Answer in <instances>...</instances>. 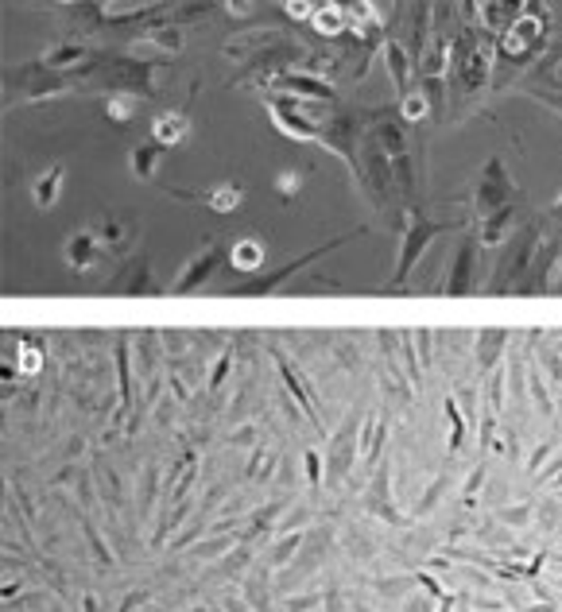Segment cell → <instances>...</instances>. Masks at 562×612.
I'll list each match as a JSON object with an SVG mask.
<instances>
[{
  "label": "cell",
  "mask_w": 562,
  "mask_h": 612,
  "mask_svg": "<svg viewBox=\"0 0 562 612\" xmlns=\"http://www.w3.org/2000/svg\"><path fill=\"white\" fill-rule=\"evenodd\" d=\"M547 35H551V28H547V20H543V8L520 4V16L512 20V28L500 35V43H496L500 63L505 66H523L531 55L543 51Z\"/></svg>",
  "instance_id": "cell-1"
},
{
  "label": "cell",
  "mask_w": 562,
  "mask_h": 612,
  "mask_svg": "<svg viewBox=\"0 0 562 612\" xmlns=\"http://www.w3.org/2000/svg\"><path fill=\"white\" fill-rule=\"evenodd\" d=\"M535 244H540V229H523L516 240H508L505 256L496 260V279L488 284V291H523V284H528L531 275V260H535Z\"/></svg>",
  "instance_id": "cell-2"
},
{
  "label": "cell",
  "mask_w": 562,
  "mask_h": 612,
  "mask_svg": "<svg viewBox=\"0 0 562 612\" xmlns=\"http://www.w3.org/2000/svg\"><path fill=\"white\" fill-rule=\"evenodd\" d=\"M488 66H493V58H488V47H481L473 35H458L454 39V85L461 93H481L485 82H488Z\"/></svg>",
  "instance_id": "cell-3"
},
{
  "label": "cell",
  "mask_w": 562,
  "mask_h": 612,
  "mask_svg": "<svg viewBox=\"0 0 562 612\" xmlns=\"http://www.w3.org/2000/svg\"><path fill=\"white\" fill-rule=\"evenodd\" d=\"M446 229H454V222H426L419 210H408V237H403V249H400V260H396V275L388 279V287H400L403 279H408V272L415 267V260L423 256L426 240L443 237ZM388 287H384V291H388Z\"/></svg>",
  "instance_id": "cell-4"
},
{
  "label": "cell",
  "mask_w": 562,
  "mask_h": 612,
  "mask_svg": "<svg viewBox=\"0 0 562 612\" xmlns=\"http://www.w3.org/2000/svg\"><path fill=\"white\" fill-rule=\"evenodd\" d=\"M512 194H516V187L508 182V170L500 159H488L485 163V179L478 187V198H473V214L485 217L493 210H505V205H512Z\"/></svg>",
  "instance_id": "cell-5"
},
{
  "label": "cell",
  "mask_w": 562,
  "mask_h": 612,
  "mask_svg": "<svg viewBox=\"0 0 562 612\" xmlns=\"http://www.w3.org/2000/svg\"><path fill=\"white\" fill-rule=\"evenodd\" d=\"M361 232H364V229H349V232H346V237H338V240H326V244H322V249H314V252H307V256H299V260H295V264L279 267V272H276V275H268V279H256V284H241V287H233V295H272V291H279V287H284V284H287V279H291V275H295V272H299V267H307V264H314V260H319V256H326V252H334V249H338V244H346V240H353V237H361Z\"/></svg>",
  "instance_id": "cell-6"
},
{
  "label": "cell",
  "mask_w": 562,
  "mask_h": 612,
  "mask_svg": "<svg viewBox=\"0 0 562 612\" xmlns=\"http://www.w3.org/2000/svg\"><path fill=\"white\" fill-rule=\"evenodd\" d=\"M160 187L171 194V198L202 202V205H210L214 214H237L241 202H244V187H241V182H214V187H206V190H179V187H167V182H160Z\"/></svg>",
  "instance_id": "cell-7"
},
{
  "label": "cell",
  "mask_w": 562,
  "mask_h": 612,
  "mask_svg": "<svg viewBox=\"0 0 562 612\" xmlns=\"http://www.w3.org/2000/svg\"><path fill=\"white\" fill-rule=\"evenodd\" d=\"M217 264H222V244L210 240L198 256H194L190 264H182V272H179L175 279H171V287H167V291H171V295H187V291L202 287L206 279L214 275V267H217Z\"/></svg>",
  "instance_id": "cell-8"
},
{
  "label": "cell",
  "mask_w": 562,
  "mask_h": 612,
  "mask_svg": "<svg viewBox=\"0 0 562 612\" xmlns=\"http://www.w3.org/2000/svg\"><path fill=\"white\" fill-rule=\"evenodd\" d=\"M93 232H97V240H101V249H109V252H132L136 249V240H140V222L136 217H120V214H105L97 225H90Z\"/></svg>",
  "instance_id": "cell-9"
},
{
  "label": "cell",
  "mask_w": 562,
  "mask_h": 612,
  "mask_svg": "<svg viewBox=\"0 0 562 612\" xmlns=\"http://www.w3.org/2000/svg\"><path fill=\"white\" fill-rule=\"evenodd\" d=\"M63 256H66L70 272L85 275V272H93V267L101 264V240H97L93 229H78V232H70V237H66Z\"/></svg>",
  "instance_id": "cell-10"
},
{
  "label": "cell",
  "mask_w": 562,
  "mask_h": 612,
  "mask_svg": "<svg viewBox=\"0 0 562 612\" xmlns=\"http://www.w3.org/2000/svg\"><path fill=\"white\" fill-rule=\"evenodd\" d=\"M105 291H109V295H148V291H155V284H152V260H148V256L128 260V267H120V275L109 279Z\"/></svg>",
  "instance_id": "cell-11"
},
{
  "label": "cell",
  "mask_w": 562,
  "mask_h": 612,
  "mask_svg": "<svg viewBox=\"0 0 562 612\" xmlns=\"http://www.w3.org/2000/svg\"><path fill=\"white\" fill-rule=\"evenodd\" d=\"M473 267H478V232L473 237H466L461 240V249H458V256H454V272H450V279H446V295H470L473 287Z\"/></svg>",
  "instance_id": "cell-12"
},
{
  "label": "cell",
  "mask_w": 562,
  "mask_h": 612,
  "mask_svg": "<svg viewBox=\"0 0 562 612\" xmlns=\"http://www.w3.org/2000/svg\"><path fill=\"white\" fill-rule=\"evenodd\" d=\"M272 357H276V364H279V376H284V384L291 388V396L299 399V411L307 415V419H311V423L322 431V411H319V403H314V391H311V384L303 380V376L295 372V364H291V361H287L279 349H272Z\"/></svg>",
  "instance_id": "cell-13"
},
{
  "label": "cell",
  "mask_w": 562,
  "mask_h": 612,
  "mask_svg": "<svg viewBox=\"0 0 562 612\" xmlns=\"http://www.w3.org/2000/svg\"><path fill=\"white\" fill-rule=\"evenodd\" d=\"M187 136H190V113L187 109H163V113H155L152 140L160 144V148H179Z\"/></svg>",
  "instance_id": "cell-14"
},
{
  "label": "cell",
  "mask_w": 562,
  "mask_h": 612,
  "mask_svg": "<svg viewBox=\"0 0 562 612\" xmlns=\"http://www.w3.org/2000/svg\"><path fill=\"white\" fill-rule=\"evenodd\" d=\"M198 469H202V461H198V450H190V454H182L179 461H175V469H171V481H167V500L171 504H187V493L194 488V481H198Z\"/></svg>",
  "instance_id": "cell-15"
},
{
  "label": "cell",
  "mask_w": 562,
  "mask_h": 612,
  "mask_svg": "<svg viewBox=\"0 0 562 612\" xmlns=\"http://www.w3.org/2000/svg\"><path fill=\"white\" fill-rule=\"evenodd\" d=\"M260 264H264V240L260 237L244 232V237H237L233 244H229V267H233L237 275H249Z\"/></svg>",
  "instance_id": "cell-16"
},
{
  "label": "cell",
  "mask_w": 562,
  "mask_h": 612,
  "mask_svg": "<svg viewBox=\"0 0 562 612\" xmlns=\"http://www.w3.org/2000/svg\"><path fill=\"white\" fill-rule=\"evenodd\" d=\"M63 187H66V167H63V163L47 167L43 175L35 179V187H31V202H35V210H51V205L58 202V194H63Z\"/></svg>",
  "instance_id": "cell-17"
},
{
  "label": "cell",
  "mask_w": 562,
  "mask_h": 612,
  "mask_svg": "<svg viewBox=\"0 0 562 612\" xmlns=\"http://www.w3.org/2000/svg\"><path fill=\"white\" fill-rule=\"evenodd\" d=\"M508 229H512V205L485 214V217H478V244L481 249H496V244L508 240Z\"/></svg>",
  "instance_id": "cell-18"
},
{
  "label": "cell",
  "mask_w": 562,
  "mask_h": 612,
  "mask_svg": "<svg viewBox=\"0 0 562 612\" xmlns=\"http://www.w3.org/2000/svg\"><path fill=\"white\" fill-rule=\"evenodd\" d=\"M505 345H508V329H485V334L473 341V357H478L481 369H496Z\"/></svg>",
  "instance_id": "cell-19"
},
{
  "label": "cell",
  "mask_w": 562,
  "mask_h": 612,
  "mask_svg": "<svg viewBox=\"0 0 562 612\" xmlns=\"http://www.w3.org/2000/svg\"><path fill=\"white\" fill-rule=\"evenodd\" d=\"M167 148H160L155 140L140 144V148H132V175H136L140 182H155V175H160V159H163Z\"/></svg>",
  "instance_id": "cell-20"
},
{
  "label": "cell",
  "mask_w": 562,
  "mask_h": 612,
  "mask_svg": "<svg viewBox=\"0 0 562 612\" xmlns=\"http://www.w3.org/2000/svg\"><path fill=\"white\" fill-rule=\"evenodd\" d=\"M82 58H90V47H82V43H55V47H47L43 51V70H70V66H78Z\"/></svg>",
  "instance_id": "cell-21"
},
{
  "label": "cell",
  "mask_w": 562,
  "mask_h": 612,
  "mask_svg": "<svg viewBox=\"0 0 562 612\" xmlns=\"http://www.w3.org/2000/svg\"><path fill=\"white\" fill-rule=\"evenodd\" d=\"M381 446H384V415H364V431H361V454H357V461L376 465V458H381Z\"/></svg>",
  "instance_id": "cell-22"
},
{
  "label": "cell",
  "mask_w": 562,
  "mask_h": 612,
  "mask_svg": "<svg viewBox=\"0 0 562 612\" xmlns=\"http://www.w3.org/2000/svg\"><path fill=\"white\" fill-rule=\"evenodd\" d=\"M311 28L319 31V35H326V39H334V35L349 31L346 8H341V4H319V8H314V16H311Z\"/></svg>",
  "instance_id": "cell-23"
},
{
  "label": "cell",
  "mask_w": 562,
  "mask_h": 612,
  "mask_svg": "<svg viewBox=\"0 0 562 612\" xmlns=\"http://www.w3.org/2000/svg\"><path fill=\"white\" fill-rule=\"evenodd\" d=\"M384 63H388V74H392L396 93L408 97L411 85H408V51H403V43H396V39L384 43Z\"/></svg>",
  "instance_id": "cell-24"
},
{
  "label": "cell",
  "mask_w": 562,
  "mask_h": 612,
  "mask_svg": "<svg viewBox=\"0 0 562 612\" xmlns=\"http://www.w3.org/2000/svg\"><path fill=\"white\" fill-rule=\"evenodd\" d=\"M144 43H148V47H160V51H167V55H179L187 39H182V28H179V23H155V28L144 31Z\"/></svg>",
  "instance_id": "cell-25"
},
{
  "label": "cell",
  "mask_w": 562,
  "mask_h": 612,
  "mask_svg": "<svg viewBox=\"0 0 562 612\" xmlns=\"http://www.w3.org/2000/svg\"><path fill=\"white\" fill-rule=\"evenodd\" d=\"M435 109V97L423 93V90H411L408 97H400V120H408V125H419V120L431 117Z\"/></svg>",
  "instance_id": "cell-26"
},
{
  "label": "cell",
  "mask_w": 562,
  "mask_h": 612,
  "mask_svg": "<svg viewBox=\"0 0 562 612\" xmlns=\"http://www.w3.org/2000/svg\"><path fill=\"white\" fill-rule=\"evenodd\" d=\"M346 434L334 438V450H329V469H334L338 476H346L353 469V438H357V431L353 426H341Z\"/></svg>",
  "instance_id": "cell-27"
},
{
  "label": "cell",
  "mask_w": 562,
  "mask_h": 612,
  "mask_svg": "<svg viewBox=\"0 0 562 612\" xmlns=\"http://www.w3.org/2000/svg\"><path fill=\"white\" fill-rule=\"evenodd\" d=\"M303 543H307V531H303V528H295V531H284V538H279V543H276L272 550H268V566H272V570H279V566H284V562H291V558H295V550H299Z\"/></svg>",
  "instance_id": "cell-28"
},
{
  "label": "cell",
  "mask_w": 562,
  "mask_h": 612,
  "mask_svg": "<svg viewBox=\"0 0 562 612\" xmlns=\"http://www.w3.org/2000/svg\"><path fill=\"white\" fill-rule=\"evenodd\" d=\"M20 376H40L43 372V349L31 345V341H16V364H12Z\"/></svg>",
  "instance_id": "cell-29"
},
{
  "label": "cell",
  "mask_w": 562,
  "mask_h": 612,
  "mask_svg": "<svg viewBox=\"0 0 562 612\" xmlns=\"http://www.w3.org/2000/svg\"><path fill=\"white\" fill-rule=\"evenodd\" d=\"M105 117L113 120V125H128V120L136 117V97L132 93H109L105 97Z\"/></svg>",
  "instance_id": "cell-30"
},
{
  "label": "cell",
  "mask_w": 562,
  "mask_h": 612,
  "mask_svg": "<svg viewBox=\"0 0 562 612\" xmlns=\"http://www.w3.org/2000/svg\"><path fill=\"white\" fill-rule=\"evenodd\" d=\"M272 469H276V454H272V446H256L252 450V458H249V481H268L272 476Z\"/></svg>",
  "instance_id": "cell-31"
},
{
  "label": "cell",
  "mask_w": 562,
  "mask_h": 612,
  "mask_svg": "<svg viewBox=\"0 0 562 612\" xmlns=\"http://www.w3.org/2000/svg\"><path fill=\"white\" fill-rule=\"evenodd\" d=\"M307 187V167H287L276 175V194H284V198H295Z\"/></svg>",
  "instance_id": "cell-32"
},
{
  "label": "cell",
  "mask_w": 562,
  "mask_h": 612,
  "mask_svg": "<svg viewBox=\"0 0 562 612\" xmlns=\"http://www.w3.org/2000/svg\"><path fill=\"white\" fill-rule=\"evenodd\" d=\"M152 504H155V469L148 465V469H144V476H140V520L144 523L152 520Z\"/></svg>",
  "instance_id": "cell-33"
},
{
  "label": "cell",
  "mask_w": 562,
  "mask_h": 612,
  "mask_svg": "<svg viewBox=\"0 0 562 612\" xmlns=\"http://www.w3.org/2000/svg\"><path fill=\"white\" fill-rule=\"evenodd\" d=\"M82 531H85V538H90V546H93V555H97V562H101V566H105V570H113V566H117L113 550H109V546H105V538H101V535H97V531H93V523H90V520H82Z\"/></svg>",
  "instance_id": "cell-34"
},
{
  "label": "cell",
  "mask_w": 562,
  "mask_h": 612,
  "mask_svg": "<svg viewBox=\"0 0 562 612\" xmlns=\"http://www.w3.org/2000/svg\"><path fill=\"white\" fill-rule=\"evenodd\" d=\"M229 369H233V345H225V349H222V357H217V361L210 364V380H206V384H210V391L222 388V380L229 376Z\"/></svg>",
  "instance_id": "cell-35"
},
{
  "label": "cell",
  "mask_w": 562,
  "mask_h": 612,
  "mask_svg": "<svg viewBox=\"0 0 562 612\" xmlns=\"http://www.w3.org/2000/svg\"><path fill=\"white\" fill-rule=\"evenodd\" d=\"M446 419H450V450H458L461 438H466V423H461V411L454 399H446Z\"/></svg>",
  "instance_id": "cell-36"
},
{
  "label": "cell",
  "mask_w": 562,
  "mask_h": 612,
  "mask_svg": "<svg viewBox=\"0 0 562 612\" xmlns=\"http://www.w3.org/2000/svg\"><path fill=\"white\" fill-rule=\"evenodd\" d=\"M303 461H307V481L314 485V493H319L322 488V454L314 446H307L303 450Z\"/></svg>",
  "instance_id": "cell-37"
},
{
  "label": "cell",
  "mask_w": 562,
  "mask_h": 612,
  "mask_svg": "<svg viewBox=\"0 0 562 612\" xmlns=\"http://www.w3.org/2000/svg\"><path fill=\"white\" fill-rule=\"evenodd\" d=\"M500 523H512V528H523V523H531V504H520V508H500L496 511Z\"/></svg>",
  "instance_id": "cell-38"
},
{
  "label": "cell",
  "mask_w": 562,
  "mask_h": 612,
  "mask_svg": "<svg viewBox=\"0 0 562 612\" xmlns=\"http://www.w3.org/2000/svg\"><path fill=\"white\" fill-rule=\"evenodd\" d=\"M528 380H531V388H535V399H540V411H543V415H551V396H547V388H543V380H540V372L528 369Z\"/></svg>",
  "instance_id": "cell-39"
},
{
  "label": "cell",
  "mask_w": 562,
  "mask_h": 612,
  "mask_svg": "<svg viewBox=\"0 0 562 612\" xmlns=\"http://www.w3.org/2000/svg\"><path fill=\"white\" fill-rule=\"evenodd\" d=\"M446 485H450V476L443 473V476H438V481H435L431 488H426V496L419 500V511H431V504H435V500H438V496H443V488H446Z\"/></svg>",
  "instance_id": "cell-40"
},
{
  "label": "cell",
  "mask_w": 562,
  "mask_h": 612,
  "mask_svg": "<svg viewBox=\"0 0 562 612\" xmlns=\"http://www.w3.org/2000/svg\"><path fill=\"white\" fill-rule=\"evenodd\" d=\"M481 481H485V465H478V473H473V481H466V488H461V493H466V504L473 500V493H478V488H481Z\"/></svg>",
  "instance_id": "cell-41"
},
{
  "label": "cell",
  "mask_w": 562,
  "mask_h": 612,
  "mask_svg": "<svg viewBox=\"0 0 562 612\" xmlns=\"http://www.w3.org/2000/svg\"><path fill=\"white\" fill-rule=\"evenodd\" d=\"M314 8H319V4H287V16H295V20H311V16H314Z\"/></svg>",
  "instance_id": "cell-42"
},
{
  "label": "cell",
  "mask_w": 562,
  "mask_h": 612,
  "mask_svg": "<svg viewBox=\"0 0 562 612\" xmlns=\"http://www.w3.org/2000/svg\"><path fill=\"white\" fill-rule=\"evenodd\" d=\"M140 605H148V593H132V597H125V601H120V608H140Z\"/></svg>",
  "instance_id": "cell-43"
},
{
  "label": "cell",
  "mask_w": 562,
  "mask_h": 612,
  "mask_svg": "<svg viewBox=\"0 0 562 612\" xmlns=\"http://www.w3.org/2000/svg\"><path fill=\"white\" fill-rule=\"evenodd\" d=\"M540 97H543V101H547V105H555V109H562V97H551V93H540Z\"/></svg>",
  "instance_id": "cell-44"
}]
</instances>
